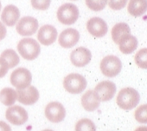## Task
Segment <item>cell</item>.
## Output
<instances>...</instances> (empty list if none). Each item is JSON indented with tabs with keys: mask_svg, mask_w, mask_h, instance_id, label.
<instances>
[{
	"mask_svg": "<svg viewBox=\"0 0 147 131\" xmlns=\"http://www.w3.org/2000/svg\"><path fill=\"white\" fill-rule=\"evenodd\" d=\"M17 99L16 91L10 87H6L0 92V101L7 107H11L15 104Z\"/></svg>",
	"mask_w": 147,
	"mask_h": 131,
	"instance_id": "cell-21",
	"label": "cell"
},
{
	"mask_svg": "<svg viewBox=\"0 0 147 131\" xmlns=\"http://www.w3.org/2000/svg\"><path fill=\"white\" fill-rule=\"evenodd\" d=\"M81 104L86 111L93 112L100 107V100L94 90H88L81 98Z\"/></svg>",
	"mask_w": 147,
	"mask_h": 131,
	"instance_id": "cell-16",
	"label": "cell"
},
{
	"mask_svg": "<svg viewBox=\"0 0 147 131\" xmlns=\"http://www.w3.org/2000/svg\"><path fill=\"white\" fill-rule=\"evenodd\" d=\"M73 1H76V0H73Z\"/></svg>",
	"mask_w": 147,
	"mask_h": 131,
	"instance_id": "cell-35",
	"label": "cell"
},
{
	"mask_svg": "<svg viewBox=\"0 0 147 131\" xmlns=\"http://www.w3.org/2000/svg\"><path fill=\"white\" fill-rule=\"evenodd\" d=\"M32 75L31 72L25 68H18L11 73V83L17 90L27 88L31 84Z\"/></svg>",
	"mask_w": 147,
	"mask_h": 131,
	"instance_id": "cell-6",
	"label": "cell"
},
{
	"mask_svg": "<svg viewBox=\"0 0 147 131\" xmlns=\"http://www.w3.org/2000/svg\"><path fill=\"white\" fill-rule=\"evenodd\" d=\"M42 131H54V130H49V129H46V130H42Z\"/></svg>",
	"mask_w": 147,
	"mask_h": 131,
	"instance_id": "cell-33",
	"label": "cell"
},
{
	"mask_svg": "<svg viewBox=\"0 0 147 131\" xmlns=\"http://www.w3.org/2000/svg\"><path fill=\"white\" fill-rule=\"evenodd\" d=\"M97 128L91 119H83L77 122L75 131H96Z\"/></svg>",
	"mask_w": 147,
	"mask_h": 131,
	"instance_id": "cell-23",
	"label": "cell"
},
{
	"mask_svg": "<svg viewBox=\"0 0 147 131\" xmlns=\"http://www.w3.org/2000/svg\"><path fill=\"white\" fill-rule=\"evenodd\" d=\"M9 67L5 60L0 58V78L5 77L8 72Z\"/></svg>",
	"mask_w": 147,
	"mask_h": 131,
	"instance_id": "cell-29",
	"label": "cell"
},
{
	"mask_svg": "<svg viewBox=\"0 0 147 131\" xmlns=\"http://www.w3.org/2000/svg\"><path fill=\"white\" fill-rule=\"evenodd\" d=\"M57 37V31L53 25H45L38 31L37 39L43 45H50L54 43Z\"/></svg>",
	"mask_w": 147,
	"mask_h": 131,
	"instance_id": "cell-15",
	"label": "cell"
},
{
	"mask_svg": "<svg viewBox=\"0 0 147 131\" xmlns=\"http://www.w3.org/2000/svg\"><path fill=\"white\" fill-rule=\"evenodd\" d=\"M100 69L103 75L115 77L122 69V62L116 56L108 55L101 60Z\"/></svg>",
	"mask_w": 147,
	"mask_h": 131,
	"instance_id": "cell-5",
	"label": "cell"
},
{
	"mask_svg": "<svg viewBox=\"0 0 147 131\" xmlns=\"http://www.w3.org/2000/svg\"><path fill=\"white\" fill-rule=\"evenodd\" d=\"M140 95L138 92L131 87L123 88L119 92L117 96V104L121 109L130 110L138 106L140 102Z\"/></svg>",
	"mask_w": 147,
	"mask_h": 131,
	"instance_id": "cell-1",
	"label": "cell"
},
{
	"mask_svg": "<svg viewBox=\"0 0 147 131\" xmlns=\"http://www.w3.org/2000/svg\"><path fill=\"white\" fill-rule=\"evenodd\" d=\"M20 16V12L18 7L13 5H9L4 8L1 15V19L4 24L11 27L16 25Z\"/></svg>",
	"mask_w": 147,
	"mask_h": 131,
	"instance_id": "cell-17",
	"label": "cell"
},
{
	"mask_svg": "<svg viewBox=\"0 0 147 131\" xmlns=\"http://www.w3.org/2000/svg\"><path fill=\"white\" fill-rule=\"evenodd\" d=\"M17 99L19 102L25 105H33L39 100L40 93L35 86H30L22 90H17Z\"/></svg>",
	"mask_w": 147,
	"mask_h": 131,
	"instance_id": "cell-13",
	"label": "cell"
},
{
	"mask_svg": "<svg viewBox=\"0 0 147 131\" xmlns=\"http://www.w3.org/2000/svg\"><path fill=\"white\" fill-rule=\"evenodd\" d=\"M79 9L72 3H65L58 8L57 16L59 22L70 25L75 23L79 18Z\"/></svg>",
	"mask_w": 147,
	"mask_h": 131,
	"instance_id": "cell-4",
	"label": "cell"
},
{
	"mask_svg": "<svg viewBox=\"0 0 147 131\" xmlns=\"http://www.w3.org/2000/svg\"><path fill=\"white\" fill-rule=\"evenodd\" d=\"M6 34H7V29L5 25L0 21V41L5 37Z\"/></svg>",
	"mask_w": 147,
	"mask_h": 131,
	"instance_id": "cell-30",
	"label": "cell"
},
{
	"mask_svg": "<svg viewBox=\"0 0 147 131\" xmlns=\"http://www.w3.org/2000/svg\"><path fill=\"white\" fill-rule=\"evenodd\" d=\"M80 40V33L74 29H67L62 31L59 37V44L65 49H71Z\"/></svg>",
	"mask_w": 147,
	"mask_h": 131,
	"instance_id": "cell-14",
	"label": "cell"
},
{
	"mask_svg": "<svg viewBox=\"0 0 147 131\" xmlns=\"http://www.w3.org/2000/svg\"><path fill=\"white\" fill-rule=\"evenodd\" d=\"M45 115L51 122L59 123L65 118L66 111L61 103L53 101L49 103L45 107Z\"/></svg>",
	"mask_w": 147,
	"mask_h": 131,
	"instance_id": "cell-7",
	"label": "cell"
},
{
	"mask_svg": "<svg viewBox=\"0 0 147 131\" xmlns=\"http://www.w3.org/2000/svg\"><path fill=\"white\" fill-rule=\"evenodd\" d=\"M1 58L4 59L8 64L9 69L16 67L20 63V57L13 49H6L1 54Z\"/></svg>",
	"mask_w": 147,
	"mask_h": 131,
	"instance_id": "cell-22",
	"label": "cell"
},
{
	"mask_svg": "<svg viewBox=\"0 0 147 131\" xmlns=\"http://www.w3.org/2000/svg\"><path fill=\"white\" fill-rule=\"evenodd\" d=\"M108 0H86V5L92 11H101L104 9Z\"/></svg>",
	"mask_w": 147,
	"mask_h": 131,
	"instance_id": "cell-24",
	"label": "cell"
},
{
	"mask_svg": "<svg viewBox=\"0 0 147 131\" xmlns=\"http://www.w3.org/2000/svg\"><path fill=\"white\" fill-rule=\"evenodd\" d=\"M119 49L123 54H129L135 52L138 48V42L135 36L126 34L120 39L118 43Z\"/></svg>",
	"mask_w": 147,
	"mask_h": 131,
	"instance_id": "cell-18",
	"label": "cell"
},
{
	"mask_svg": "<svg viewBox=\"0 0 147 131\" xmlns=\"http://www.w3.org/2000/svg\"><path fill=\"white\" fill-rule=\"evenodd\" d=\"M0 131H12L11 128L7 123L3 121H0Z\"/></svg>",
	"mask_w": 147,
	"mask_h": 131,
	"instance_id": "cell-31",
	"label": "cell"
},
{
	"mask_svg": "<svg viewBox=\"0 0 147 131\" xmlns=\"http://www.w3.org/2000/svg\"><path fill=\"white\" fill-rule=\"evenodd\" d=\"M147 49H142L135 54V61L138 67L142 69H147Z\"/></svg>",
	"mask_w": 147,
	"mask_h": 131,
	"instance_id": "cell-25",
	"label": "cell"
},
{
	"mask_svg": "<svg viewBox=\"0 0 147 131\" xmlns=\"http://www.w3.org/2000/svg\"><path fill=\"white\" fill-rule=\"evenodd\" d=\"M147 105L143 104L139 107L137 108L136 111L135 112V118L137 121L141 124H146L147 122Z\"/></svg>",
	"mask_w": 147,
	"mask_h": 131,
	"instance_id": "cell-26",
	"label": "cell"
},
{
	"mask_svg": "<svg viewBox=\"0 0 147 131\" xmlns=\"http://www.w3.org/2000/svg\"><path fill=\"white\" fill-rule=\"evenodd\" d=\"M146 9V0H130L127 7L128 12L135 17L144 14Z\"/></svg>",
	"mask_w": 147,
	"mask_h": 131,
	"instance_id": "cell-19",
	"label": "cell"
},
{
	"mask_svg": "<svg viewBox=\"0 0 147 131\" xmlns=\"http://www.w3.org/2000/svg\"><path fill=\"white\" fill-rule=\"evenodd\" d=\"M31 2L34 9L40 11H46L51 5V0H31Z\"/></svg>",
	"mask_w": 147,
	"mask_h": 131,
	"instance_id": "cell-27",
	"label": "cell"
},
{
	"mask_svg": "<svg viewBox=\"0 0 147 131\" xmlns=\"http://www.w3.org/2000/svg\"><path fill=\"white\" fill-rule=\"evenodd\" d=\"M72 64L77 67H83L88 65L92 60V53L85 47H79L72 51L70 56Z\"/></svg>",
	"mask_w": 147,
	"mask_h": 131,
	"instance_id": "cell-12",
	"label": "cell"
},
{
	"mask_svg": "<svg viewBox=\"0 0 147 131\" xmlns=\"http://www.w3.org/2000/svg\"><path fill=\"white\" fill-rule=\"evenodd\" d=\"M63 86L65 90L71 94H80L86 90L87 81L80 74H69L64 78Z\"/></svg>",
	"mask_w": 147,
	"mask_h": 131,
	"instance_id": "cell-3",
	"label": "cell"
},
{
	"mask_svg": "<svg viewBox=\"0 0 147 131\" xmlns=\"http://www.w3.org/2000/svg\"><path fill=\"white\" fill-rule=\"evenodd\" d=\"M88 33L94 37H102L108 32V26L105 20L100 17L91 18L86 23Z\"/></svg>",
	"mask_w": 147,
	"mask_h": 131,
	"instance_id": "cell-11",
	"label": "cell"
},
{
	"mask_svg": "<svg viewBox=\"0 0 147 131\" xmlns=\"http://www.w3.org/2000/svg\"><path fill=\"white\" fill-rule=\"evenodd\" d=\"M20 55L27 60H35L40 54V45L33 38H24L20 40L17 45Z\"/></svg>",
	"mask_w": 147,
	"mask_h": 131,
	"instance_id": "cell-2",
	"label": "cell"
},
{
	"mask_svg": "<svg viewBox=\"0 0 147 131\" xmlns=\"http://www.w3.org/2000/svg\"><path fill=\"white\" fill-rule=\"evenodd\" d=\"M128 0H109V6L112 10L119 11L126 5Z\"/></svg>",
	"mask_w": 147,
	"mask_h": 131,
	"instance_id": "cell-28",
	"label": "cell"
},
{
	"mask_svg": "<svg viewBox=\"0 0 147 131\" xmlns=\"http://www.w3.org/2000/svg\"><path fill=\"white\" fill-rule=\"evenodd\" d=\"M39 23L32 16H24L16 24V31L20 36H31L37 31Z\"/></svg>",
	"mask_w": 147,
	"mask_h": 131,
	"instance_id": "cell-8",
	"label": "cell"
},
{
	"mask_svg": "<svg viewBox=\"0 0 147 131\" xmlns=\"http://www.w3.org/2000/svg\"><path fill=\"white\" fill-rule=\"evenodd\" d=\"M5 117L10 123L16 126L22 125L28 119V115L25 108L18 105L8 108L6 110Z\"/></svg>",
	"mask_w": 147,
	"mask_h": 131,
	"instance_id": "cell-9",
	"label": "cell"
},
{
	"mask_svg": "<svg viewBox=\"0 0 147 131\" xmlns=\"http://www.w3.org/2000/svg\"><path fill=\"white\" fill-rule=\"evenodd\" d=\"M100 101H109L113 98L117 91L115 83L112 81H104L99 83L94 89Z\"/></svg>",
	"mask_w": 147,
	"mask_h": 131,
	"instance_id": "cell-10",
	"label": "cell"
},
{
	"mask_svg": "<svg viewBox=\"0 0 147 131\" xmlns=\"http://www.w3.org/2000/svg\"><path fill=\"white\" fill-rule=\"evenodd\" d=\"M131 34V29L125 22H120L115 25L111 30L112 40L116 44H118L120 39L126 34Z\"/></svg>",
	"mask_w": 147,
	"mask_h": 131,
	"instance_id": "cell-20",
	"label": "cell"
},
{
	"mask_svg": "<svg viewBox=\"0 0 147 131\" xmlns=\"http://www.w3.org/2000/svg\"><path fill=\"white\" fill-rule=\"evenodd\" d=\"M1 8H2V4H1V2H0V11H1Z\"/></svg>",
	"mask_w": 147,
	"mask_h": 131,
	"instance_id": "cell-34",
	"label": "cell"
},
{
	"mask_svg": "<svg viewBox=\"0 0 147 131\" xmlns=\"http://www.w3.org/2000/svg\"><path fill=\"white\" fill-rule=\"evenodd\" d=\"M135 131H147V128L146 127L142 126V127H139V128H137Z\"/></svg>",
	"mask_w": 147,
	"mask_h": 131,
	"instance_id": "cell-32",
	"label": "cell"
}]
</instances>
